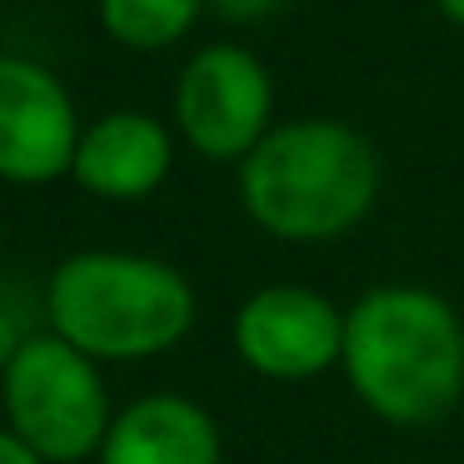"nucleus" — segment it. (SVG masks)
Wrapping results in <instances>:
<instances>
[{
  "label": "nucleus",
  "mask_w": 464,
  "mask_h": 464,
  "mask_svg": "<svg viewBox=\"0 0 464 464\" xmlns=\"http://www.w3.org/2000/svg\"><path fill=\"white\" fill-rule=\"evenodd\" d=\"M51 334L91 360H155L195 330V290L150 255L85 250L51 275Z\"/></svg>",
  "instance_id": "7ed1b4c3"
},
{
  "label": "nucleus",
  "mask_w": 464,
  "mask_h": 464,
  "mask_svg": "<svg viewBox=\"0 0 464 464\" xmlns=\"http://www.w3.org/2000/svg\"><path fill=\"white\" fill-rule=\"evenodd\" d=\"M75 111L55 75L31 61H0V175L21 185L55 180L75 165Z\"/></svg>",
  "instance_id": "0eeeda50"
},
{
  "label": "nucleus",
  "mask_w": 464,
  "mask_h": 464,
  "mask_svg": "<svg viewBox=\"0 0 464 464\" xmlns=\"http://www.w3.org/2000/svg\"><path fill=\"white\" fill-rule=\"evenodd\" d=\"M185 140L210 160H245L270 125V75L240 45H210L180 75L175 91Z\"/></svg>",
  "instance_id": "423d86ee"
},
{
  "label": "nucleus",
  "mask_w": 464,
  "mask_h": 464,
  "mask_svg": "<svg viewBox=\"0 0 464 464\" xmlns=\"http://www.w3.org/2000/svg\"><path fill=\"white\" fill-rule=\"evenodd\" d=\"M5 420L45 464L101 454L111 434V394L91 354L61 334H31L5 360Z\"/></svg>",
  "instance_id": "20e7f679"
},
{
  "label": "nucleus",
  "mask_w": 464,
  "mask_h": 464,
  "mask_svg": "<svg viewBox=\"0 0 464 464\" xmlns=\"http://www.w3.org/2000/svg\"><path fill=\"white\" fill-rule=\"evenodd\" d=\"M220 15H230V21H255V15H265V11H275L280 0H210Z\"/></svg>",
  "instance_id": "9b49d317"
},
{
  "label": "nucleus",
  "mask_w": 464,
  "mask_h": 464,
  "mask_svg": "<svg viewBox=\"0 0 464 464\" xmlns=\"http://www.w3.org/2000/svg\"><path fill=\"white\" fill-rule=\"evenodd\" d=\"M101 464H220V424L185 394H145L111 420Z\"/></svg>",
  "instance_id": "6e6552de"
},
{
  "label": "nucleus",
  "mask_w": 464,
  "mask_h": 464,
  "mask_svg": "<svg viewBox=\"0 0 464 464\" xmlns=\"http://www.w3.org/2000/svg\"><path fill=\"white\" fill-rule=\"evenodd\" d=\"M105 31L125 45H170L190 31V21L200 15V0H101Z\"/></svg>",
  "instance_id": "9d476101"
},
{
  "label": "nucleus",
  "mask_w": 464,
  "mask_h": 464,
  "mask_svg": "<svg viewBox=\"0 0 464 464\" xmlns=\"http://www.w3.org/2000/svg\"><path fill=\"white\" fill-rule=\"evenodd\" d=\"M230 340L250 374L304 384L340 364L344 310L310 285H265L235 310Z\"/></svg>",
  "instance_id": "39448f33"
},
{
  "label": "nucleus",
  "mask_w": 464,
  "mask_h": 464,
  "mask_svg": "<svg viewBox=\"0 0 464 464\" xmlns=\"http://www.w3.org/2000/svg\"><path fill=\"white\" fill-rule=\"evenodd\" d=\"M340 370L384 424H440L464 394V320L430 285H374L344 310Z\"/></svg>",
  "instance_id": "f257e3e1"
},
{
  "label": "nucleus",
  "mask_w": 464,
  "mask_h": 464,
  "mask_svg": "<svg viewBox=\"0 0 464 464\" xmlns=\"http://www.w3.org/2000/svg\"><path fill=\"white\" fill-rule=\"evenodd\" d=\"M75 180L105 200H140L170 175V135L150 115H105L75 145Z\"/></svg>",
  "instance_id": "1a4fd4ad"
},
{
  "label": "nucleus",
  "mask_w": 464,
  "mask_h": 464,
  "mask_svg": "<svg viewBox=\"0 0 464 464\" xmlns=\"http://www.w3.org/2000/svg\"><path fill=\"white\" fill-rule=\"evenodd\" d=\"M0 464H45V459L25 440H15L11 430H0Z\"/></svg>",
  "instance_id": "f8f14e48"
},
{
  "label": "nucleus",
  "mask_w": 464,
  "mask_h": 464,
  "mask_svg": "<svg viewBox=\"0 0 464 464\" xmlns=\"http://www.w3.org/2000/svg\"><path fill=\"white\" fill-rule=\"evenodd\" d=\"M240 200L275 240H340L380 200V155L354 125L290 121L240 160Z\"/></svg>",
  "instance_id": "f03ea898"
},
{
  "label": "nucleus",
  "mask_w": 464,
  "mask_h": 464,
  "mask_svg": "<svg viewBox=\"0 0 464 464\" xmlns=\"http://www.w3.org/2000/svg\"><path fill=\"white\" fill-rule=\"evenodd\" d=\"M440 11L450 15V21H459V25H464V0H440Z\"/></svg>",
  "instance_id": "ddd939ff"
}]
</instances>
